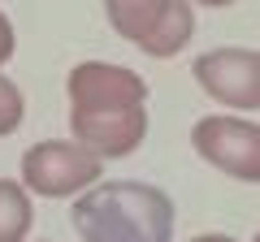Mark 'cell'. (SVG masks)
Listing matches in <instances>:
<instances>
[{
	"instance_id": "5b68a950",
	"label": "cell",
	"mask_w": 260,
	"mask_h": 242,
	"mask_svg": "<svg viewBox=\"0 0 260 242\" xmlns=\"http://www.w3.org/2000/svg\"><path fill=\"white\" fill-rule=\"evenodd\" d=\"M191 147L200 160L221 169L234 182H260V126L247 117H230V112H213L191 126Z\"/></svg>"
},
{
	"instance_id": "6da1fadb",
	"label": "cell",
	"mask_w": 260,
	"mask_h": 242,
	"mask_svg": "<svg viewBox=\"0 0 260 242\" xmlns=\"http://www.w3.org/2000/svg\"><path fill=\"white\" fill-rule=\"evenodd\" d=\"M70 130L100 160H126L148 139V83L126 65L83 61L65 74Z\"/></svg>"
},
{
	"instance_id": "7a4b0ae2",
	"label": "cell",
	"mask_w": 260,
	"mask_h": 242,
	"mask_svg": "<svg viewBox=\"0 0 260 242\" xmlns=\"http://www.w3.org/2000/svg\"><path fill=\"white\" fill-rule=\"evenodd\" d=\"M83 242H174V199L152 182H100L70 208Z\"/></svg>"
},
{
	"instance_id": "3957f363",
	"label": "cell",
	"mask_w": 260,
	"mask_h": 242,
	"mask_svg": "<svg viewBox=\"0 0 260 242\" xmlns=\"http://www.w3.org/2000/svg\"><path fill=\"white\" fill-rule=\"evenodd\" d=\"M104 18L126 44L156 61L178 56L195 35L191 0H104Z\"/></svg>"
},
{
	"instance_id": "30bf717a",
	"label": "cell",
	"mask_w": 260,
	"mask_h": 242,
	"mask_svg": "<svg viewBox=\"0 0 260 242\" xmlns=\"http://www.w3.org/2000/svg\"><path fill=\"white\" fill-rule=\"evenodd\" d=\"M191 242H239V238H230V233H200V238H191Z\"/></svg>"
},
{
	"instance_id": "ba28073f",
	"label": "cell",
	"mask_w": 260,
	"mask_h": 242,
	"mask_svg": "<svg viewBox=\"0 0 260 242\" xmlns=\"http://www.w3.org/2000/svg\"><path fill=\"white\" fill-rule=\"evenodd\" d=\"M22 117H26V95H22V87L13 83V78L0 74V139L18 134Z\"/></svg>"
},
{
	"instance_id": "7c38bea8",
	"label": "cell",
	"mask_w": 260,
	"mask_h": 242,
	"mask_svg": "<svg viewBox=\"0 0 260 242\" xmlns=\"http://www.w3.org/2000/svg\"><path fill=\"white\" fill-rule=\"evenodd\" d=\"M251 242H260V233H256V238H251Z\"/></svg>"
},
{
	"instance_id": "277c9868",
	"label": "cell",
	"mask_w": 260,
	"mask_h": 242,
	"mask_svg": "<svg viewBox=\"0 0 260 242\" xmlns=\"http://www.w3.org/2000/svg\"><path fill=\"white\" fill-rule=\"evenodd\" d=\"M100 173L104 160L70 139H44L26 147V156H22V186L44 199H70L83 186H95Z\"/></svg>"
},
{
	"instance_id": "8fae6325",
	"label": "cell",
	"mask_w": 260,
	"mask_h": 242,
	"mask_svg": "<svg viewBox=\"0 0 260 242\" xmlns=\"http://www.w3.org/2000/svg\"><path fill=\"white\" fill-rule=\"evenodd\" d=\"M191 5H204V9H230L234 0H191Z\"/></svg>"
},
{
	"instance_id": "9c48e42d",
	"label": "cell",
	"mask_w": 260,
	"mask_h": 242,
	"mask_svg": "<svg viewBox=\"0 0 260 242\" xmlns=\"http://www.w3.org/2000/svg\"><path fill=\"white\" fill-rule=\"evenodd\" d=\"M13 48H18V35H13V22L5 18V13H0V65H5V61L13 56Z\"/></svg>"
},
{
	"instance_id": "52a82bcc",
	"label": "cell",
	"mask_w": 260,
	"mask_h": 242,
	"mask_svg": "<svg viewBox=\"0 0 260 242\" xmlns=\"http://www.w3.org/2000/svg\"><path fill=\"white\" fill-rule=\"evenodd\" d=\"M30 225H35L30 190L22 186V182L0 177V242H26Z\"/></svg>"
},
{
	"instance_id": "8992f818",
	"label": "cell",
	"mask_w": 260,
	"mask_h": 242,
	"mask_svg": "<svg viewBox=\"0 0 260 242\" xmlns=\"http://www.w3.org/2000/svg\"><path fill=\"white\" fill-rule=\"evenodd\" d=\"M191 74L225 108H260V52L251 48H208L195 56Z\"/></svg>"
}]
</instances>
